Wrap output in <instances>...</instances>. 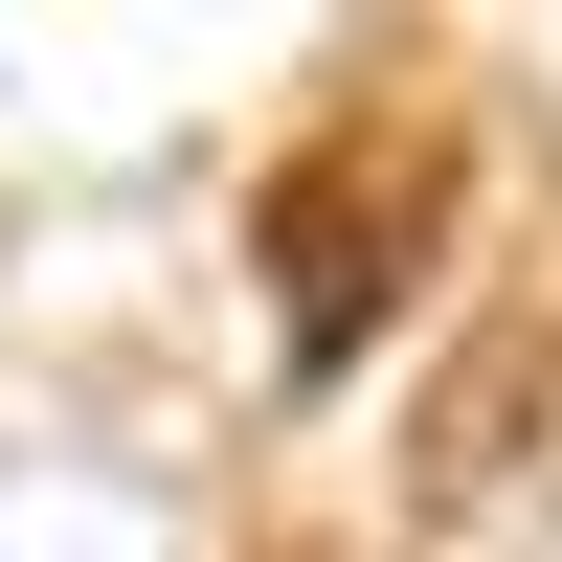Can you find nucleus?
<instances>
[{"label":"nucleus","instance_id":"f03ea898","mask_svg":"<svg viewBox=\"0 0 562 562\" xmlns=\"http://www.w3.org/2000/svg\"><path fill=\"white\" fill-rule=\"evenodd\" d=\"M405 473H428V518H562V270L450 338V383L405 405Z\"/></svg>","mask_w":562,"mask_h":562},{"label":"nucleus","instance_id":"f257e3e1","mask_svg":"<svg viewBox=\"0 0 562 562\" xmlns=\"http://www.w3.org/2000/svg\"><path fill=\"white\" fill-rule=\"evenodd\" d=\"M428 225H450V113H428V90H360V113H315L293 158H270V203H248L293 360H360V315L428 270Z\"/></svg>","mask_w":562,"mask_h":562},{"label":"nucleus","instance_id":"7ed1b4c3","mask_svg":"<svg viewBox=\"0 0 562 562\" xmlns=\"http://www.w3.org/2000/svg\"><path fill=\"white\" fill-rule=\"evenodd\" d=\"M293 562H338V540H293Z\"/></svg>","mask_w":562,"mask_h":562}]
</instances>
